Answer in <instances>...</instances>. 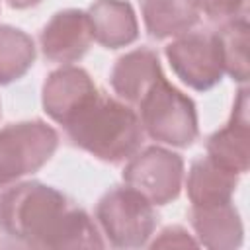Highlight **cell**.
Instances as JSON below:
<instances>
[{
    "mask_svg": "<svg viewBox=\"0 0 250 250\" xmlns=\"http://www.w3.org/2000/svg\"><path fill=\"white\" fill-rule=\"evenodd\" d=\"M2 230L33 248H104L105 242L82 209L70 207L64 193L43 182L12 184L0 195Z\"/></svg>",
    "mask_w": 250,
    "mask_h": 250,
    "instance_id": "obj_1",
    "label": "cell"
},
{
    "mask_svg": "<svg viewBox=\"0 0 250 250\" xmlns=\"http://www.w3.org/2000/svg\"><path fill=\"white\" fill-rule=\"evenodd\" d=\"M68 141L102 162L129 160L143 143L145 131L139 113L121 100L100 92L66 125Z\"/></svg>",
    "mask_w": 250,
    "mask_h": 250,
    "instance_id": "obj_2",
    "label": "cell"
},
{
    "mask_svg": "<svg viewBox=\"0 0 250 250\" xmlns=\"http://www.w3.org/2000/svg\"><path fill=\"white\" fill-rule=\"evenodd\" d=\"M143 131L156 143L176 148L191 146L199 137L193 100L166 80L158 78L137 104Z\"/></svg>",
    "mask_w": 250,
    "mask_h": 250,
    "instance_id": "obj_3",
    "label": "cell"
},
{
    "mask_svg": "<svg viewBox=\"0 0 250 250\" xmlns=\"http://www.w3.org/2000/svg\"><path fill=\"white\" fill-rule=\"evenodd\" d=\"M96 221L115 248H141L156 229L154 205L129 186L105 191L96 205Z\"/></svg>",
    "mask_w": 250,
    "mask_h": 250,
    "instance_id": "obj_4",
    "label": "cell"
},
{
    "mask_svg": "<svg viewBox=\"0 0 250 250\" xmlns=\"http://www.w3.org/2000/svg\"><path fill=\"white\" fill-rule=\"evenodd\" d=\"M59 133L41 119L0 129V189L39 172L57 152Z\"/></svg>",
    "mask_w": 250,
    "mask_h": 250,
    "instance_id": "obj_5",
    "label": "cell"
},
{
    "mask_svg": "<svg viewBox=\"0 0 250 250\" xmlns=\"http://www.w3.org/2000/svg\"><path fill=\"white\" fill-rule=\"evenodd\" d=\"M123 182L152 205H166L182 191L184 158L156 145L139 148L123 168Z\"/></svg>",
    "mask_w": 250,
    "mask_h": 250,
    "instance_id": "obj_6",
    "label": "cell"
},
{
    "mask_svg": "<svg viewBox=\"0 0 250 250\" xmlns=\"http://www.w3.org/2000/svg\"><path fill=\"white\" fill-rule=\"evenodd\" d=\"M164 55L174 74L197 92L215 88L225 74L215 33L186 31L164 47Z\"/></svg>",
    "mask_w": 250,
    "mask_h": 250,
    "instance_id": "obj_7",
    "label": "cell"
},
{
    "mask_svg": "<svg viewBox=\"0 0 250 250\" xmlns=\"http://www.w3.org/2000/svg\"><path fill=\"white\" fill-rule=\"evenodd\" d=\"M100 94V88L82 66L62 64L53 70L41 88L43 111L59 125H66L88 102Z\"/></svg>",
    "mask_w": 250,
    "mask_h": 250,
    "instance_id": "obj_8",
    "label": "cell"
},
{
    "mask_svg": "<svg viewBox=\"0 0 250 250\" xmlns=\"http://www.w3.org/2000/svg\"><path fill=\"white\" fill-rule=\"evenodd\" d=\"M94 41L88 12L78 8H66L43 25L39 45L45 59L61 64L80 61Z\"/></svg>",
    "mask_w": 250,
    "mask_h": 250,
    "instance_id": "obj_9",
    "label": "cell"
},
{
    "mask_svg": "<svg viewBox=\"0 0 250 250\" xmlns=\"http://www.w3.org/2000/svg\"><path fill=\"white\" fill-rule=\"evenodd\" d=\"M207 156L219 166L242 176L250 164V119H248V88H240L232 105L230 119L225 127L207 139Z\"/></svg>",
    "mask_w": 250,
    "mask_h": 250,
    "instance_id": "obj_10",
    "label": "cell"
},
{
    "mask_svg": "<svg viewBox=\"0 0 250 250\" xmlns=\"http://www.w3.org/2000/svg\"><path fill=\"white\" fill-rule=\"evenodd\" d=\"M189 223L197 244L213 250H234L244 240V225L232 201L213 205H191Z\"/></svg>",
    "mask_w": 250,
    "mask_h": 250,
    "instance_id": "obj_11",
    "label": "cell"
},
{
    "mask_svg": "<svg viewBox=\"0 0 250 250\" xmlns=\"http://www.w3.org/2000/svg\"><path fill=\"white\" fill-rule=\"evenodd\" d=\"M162 76L164 72L158 55L146 47H139L115 61L109 72V86L121 102L137 105L152 88V84Z\"/></svg>",
    "mask_w": 250,
    "mask_h": 250,
    "instance_id": "obj_12",
    "label": "cell"
},
{
    "mask_svg": "<svg viewBox=\"0 0 250 250\" xmlns=\"http://www.w3.org/2000/svg\"><path fill=\"white\" fill-rule=\"evenodd\" d=\"M88 18L94 41L105 49L127 47L139 37V20L127 0H96Z\"/></svg>",
    "mask_w": 250,
    "mask_h": 250,
    "instance_id": "obj_13",
    "label": "cell"
},
{
    "mask_svg": "<svg viewBox=\"0 0 250 250\" xmlns=\"http://www.w3.org/2000/svg\"><path fill=\"white\" fill-rule=\"evenodd\" d=\"M236 186L238 174L219 166L209 156L193 160L186 178V189L191 205H213L232 201Z\"/></svg>",
    "mask_w": 250,
    "mask_h": 250,
    "instance_id": "obj_14",
    "label": "cell"
},
{
    "mask_svg": "<svg viewBox=\"0 0 250 250\" xmlns=\"http://www.w3.org/2000/svg\"><path fill=\"white\" fill-rule=\"evenodd\" d=\"M141 10L152 39H174L189 31L199 20L193 0H143Z\"/></svg>",
    "mask_w": 250,
    "mask_h": 250,
    "instance_id": "obj_15",
    "label": "cell"
},
{
    "mask_svg": "<svg viewBox=\"0 0 250 250\" xmlns=\"http://www.w3.org/2000/svg\"><path fill=\"white\" fill-rule=\"evenodd\" d=\"M35 62L31 35L14 25H0V86L23 78Z\"/></svg>",
    "mask_w": 250,
    "mask_h": 250,
    "instance_id": "obj_16",
    "label": "cell"
},
{
    "mask_svg": "<svg viewBox=\"0 0 250 250\" xmlns=\"http://www.w3.org/2000/svg\"><path fill=\"white\" fill-rule=\"evenodd\" d=\"M248 31H250L248 20L240 16L229 20L215 33L221 53L223 72L240 84L248 82Z\"/></svg>",
    "mask_w": 250,
    "mask_h": 250,
    "instance_id": "obj_17",
    "label": "cell"
},
{
    "mask_svg": "<svg viewBox=\"0 0 250 250\" xmlns=\"http://www.w3.org/2000/svg\"><path fill=\"white\" fill-rule=\"evenodd\" d=\"M248 0H193L199 14L211 21H229L244 16Z\"/></svg>",
    "mask_w": 250,
    "mask_h": 250,
    "instance_id": "obj_18",
    "label": "cell"
},
{
    "mask_svg": "<svg viewBox=\"0 0 250 250\" xmlns=\"http://www.w3.org/2000/svg\"><path fill=\"white\" fill-rule=\"evenodd\" d=\"M197 240H193L189 236V232L178 225L174 227H166L164 230H160V234L150 242L152 248L156 246H195Z\"/></svg>",
    "mask_w": 250,
    "mask_h": 250,
    "instance_id": "obj_19",
    "label": "cell"
},
{
    "mask_svg": "<svg viewBox=\"0 0 250 250\" xmlns=\"http://www.w3.org/2000/svg\"><path fill=\"white\" fill-rule=\"evenodd\" d=\"M6 2L14 10H27V8H35L41 4V0H6Z\"/></svg>",
    "mask_w": 250,
    "mask_h": 250,
    "instance_id": "obj_20",
    "label": "cell"
},
{
    "mask_svg": "<svg viewBox=\"0 0 250 250\" xmlns=\"http://www.w3.org/2000/svg\"><path fill=\"white\" fill-rule=\"evenodd\" d=\"M0 115H2V104H0Z\"/></svg>",
    "mask_w": 250,
    "mask_h": 250,
    "instance_id": "obj_21",
    "label": "cell"
}]
</instances>
